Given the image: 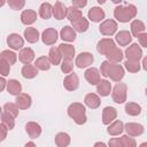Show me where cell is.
Listing matches in <instances>:
<instances>
[{
    "label": "cell",
    "instance_id": "16",
    "mask_svg": "<svg viewBox=\"0 0 147 147\" xmlns=\"http://www.w3.org/2000/svg\"><path fill=\"white\" fill-rule=\"evenodd\" d=\"M84 77L88 82V84H91V85H98L99 82H100V71L96 68H88L84 72Z\"/></svg>",
    "mask_w": 147,
    "mask_h": 147
},
{
    "label": "cell",
    "instance_id": "10",
    "mask_svg": "<svg viewBox=\"0 0 147 147\" xmlns=\"http://www.w3.org/2000/svg\"><path fill=\"white\" fill-rule=\"evenodd\" d=\"M114 47H116L115 41L113 39H110V38H103V39L99 40L98 44H96V51H98V53L101 54V55H105V56Z\"/></svg>",
    "mask_w": 147,
    "mask_h": 147
},
{
    "label": "cell",
    "instance_id": "1",
    "mask_svg": "<svg viewBox=\"0 0 147 147\" xmlns=\"http://www.w3.org/2000/svg\"><path fill=\"white\" fill-rule=\"evenodd\" d=\"M137 15V7L132 3H125L124 6H117L114 10L115 18L121 23H126L134 18Z\"/></svg>",
    "mask_w": 147,
    "mask_h": 147
},
{
    "label": "cell",
    "instance_id": "4",
    "mask_svg": "<svg viewBox=\"0 0 147 147\" xmlns=\"http://www.w3.org/2000/svg\"><path fill=\"white\" fill-rule=\"evenodd\" d=\"M124 68L121 65V64H116V63H110L109 65V69H108V77L114 80V82H117L119 83L123 77H124Z\"/></svg>",
    "mask_w": 147,
    "mask_h": 147
},
{
    "label": "cell",
    "instance_id": "53",
    "mask_svg": "<svg viewBox=\"0 0 147 147\" xmlns=\"http://www.w3.org/2000/svg\"><path fill=\"white\" fill-rule=\"evenodd\" d=\"M142 69L145 70V71H147V56H145L144 57V60H142Z\"/></svg>",
    "mask_w": 147,
    "mask_h": 147
},
{
    "label": "cell",
    "instance_id": "50",
    "mask_svg": "<svg viewBox=\"0 0 147 147\" xmlns=\"http://www.w3.org/2000/svg\"><path fill=\"white\" fill-rule=\"evenodd\" d=\"M86 5H87L86 0H72V7H75V8L80 9V8L85 7Z\"/></svg>",
    "mask_w": 147,
    "mask_h": 147
},
{
    "label": "cell",
    "instance_id": "14",
    "mask_svg": "<svg viewBox=\"0 0 147 147\" xmlns=\"http://www.w3.org/2000/svg\"><path fill=\"white\" fill-rule=\"evenodd\" d=\"M117 117V110L114 107H106L102 110V123L105 125H109L111 124V122H114Z\"/></svg>",
    "mask_w": 147,
    "mask_h": 147
},
{
    "label": "cell",
    "instance_id": "56",
    "mask_svg": "<svg viewBox=\"0 0 147 147\" xmlns=\"http://www.w3.org/2000/svg\"><path fill=\"white\" fill-rule=\"evenodd\" d=\"M139 147H147V141L146 142H142V144H140V146Z\"/></svg>",
    "mask_w": 147,
    "mask_h": 147
},
{
    "label": "cell",
    "instance_id": "57",
    "mask_svg": "<svg viewBox=\"0 0 147 147\" xmlns=\"http://www.w3.org/2000/svg\"><path fill=\"white\" fill-rule=\"evenodd\" d=\"M145 94H146V96H147V87H146V90H145Z\"/></svg>",
    "mask_w": 147,
    "mask_h": 147
},
{
    "label": "cell",
    "instance_id": "33",
    "mask_svg": "<svg viewBox=\"0 0 147 147\" xmlns=\"http://www.w3.org/2000/svg\"><path fill=\"white\" fill-rule=\"evenodd\" d=\"M130 28H131V32H132L133 37H137V38H138L139 34L144 33V31H145V29H146V25H145V23H144L142 21H140V20H134V21L131 22V26H130Z\"/></svg>",
    "mask_w": 147,
    "mask_h": 147
},
{
    "label": "cell",
    "instance_id": "38",
    "mask_svg": "<svg viewBox=\"0 0 147 147\" xmlns=\"http://www.w3.org/2000/svg\"><path fill=\"white\" fill-rule=\"evenodd\" d=\"M125 113L130 116H138L141 113V107L136 102H127L125 105Z\"/></svg>",
    "mask_w": 147,
    "mask_h": 147
},
{
    "label": "cell",
    "instance_id": "6",
    "mask_svg": "<svg viewBox=\"0 0 147 147\" xmlns=\"http://www.w3.org/2000/svg\"><path fill=\"white\" fill-rule=\"evenodd\" d=\"M125 56L129 61L139 62V60L142 57V49L138 44H132L125 49Z\"/></svg>",
    "mask_w": 147,
    "mask_h": 147
},
{
    "label": "cell",
    "instance_id": "52",
    "mask_svg": "<svg viewBox=\"0 0 147 147\" xmlns=\"http://www.w3.org/2000/svg\"><path fill=\"white\" fill-rule=\"evenodd\" d=\"M0 84H1V86H0V91H3L5 87H6V85L8 84V82H6L5 77H1V78H0Z\"/></svg>",
    "mask_w": 147,
    "mask_h": 147
},
{
    "label": "cell",
    "instance_id": "43",
    "mask_svg": "<svg viewBox=\"0 0 147 147\" xmlns=\"http://www.w3.org/2000/svg\"><path fill=\"white\" fill-rule=\"evenodd\" d=\"M60 65H61V71L62 72H64V74H71L72 72V69H74L72 61H70V60H63Z\"/></svg>",
    "mask_w": 147,
    "mask_h": 147
},
{
    "label": "cell",
    "instance_id": "5",
    "mask_svg": "<svg viewBox=\"0 0 147 147\" xmlns=\"http://www.w3.org/2000/svg\"><path fill=\"white\" fill-rule=\"evenodd\" d=\"M117 22L114 21V20H106L103 21L100 26H99V31L101 34L103 36H113L116 31H117Z\"/></svg>",
    "mask_w": 147,
    "mask_h": 147
},
{
    "label": "cell",
    "instance_id": "41",
    "mask_svg": "<svg viewBox=\"0 0 147 147\" xmlns=\"http://www.w3.org/2000/svg\"><path fill=\"white\" fill-rule=\"evenodd\" d=\"M124 67L125 69L129 71V72H132V74H136L140 70V63L139 62H136V61H129L126 60L124 62Z\"/></svg>",
    "mask_w": 147,
    "mask_h": 147
},
{
    "label": "cell",
    "instance_id": "19",
    "mask_svg": "<svg viewBox=\"0 0 147 147\" xmlns=\"http://www.w3.org/2000/svg\"><path fill=\"white\" fill-rule=\"evenodd\" d=\"M105 16H106V14H105L103 9H101L100 7H92L87 13V17L90 18V21H92L94 23L101 22L105 18Z\"/></svg>",
    "mask_w": 147,
    "mask_h": 147
},
{
    "label": "cell",
    "instance_id": "45",
    "mask_svg": "<svg viewBox=\"0 0 147 147\" xmlns=\"http://www.w3.org/2000/svg\"><path fill=\"white\" fill-rule=\"evenodd\" d=\"M9 71H10V64L5 61L3 59L0 60V74L2 77H6L7 75H9Z\"/></svg>",
    "mask_w": 147,
    "mask_h": 147
},
{
    "label": "cell",
    "instance_id": "13",
    "mask_svg": "<svg viewBox=\"0 0 147 147\" xmlns=\"http://www.w3.org/2000/svg\"><path fill=\"white\" fill-rule=\"evenodd\" d=\"M15 103L18 107V109H22V110L29 109L31 107V105H32V99L28 93H21V94H18L16 96Z\"/></svg>",
    "mask_w": 147,
    "mask_h": 147
},
{
    "label": "cell",
    "instance_id": "29",
    "mask_svg": "<svg viewBox=\"0 0 147 147\" xmlns=\"http://www.w3.org/2000/svg\"><path fill=\"white\" fill-rule=\"evenodd\" d=\"M71 24H72L74 30H75L76 32H79V33L86 32L87 29H88V26H90L88 21H87L86 18H84V17H80V18H78V20H76V21H74V22H71Z\"/></svg>",
    "mask_w": 147,
    "mask_h": 147
},
{
    "label": "cell",
    "instance_id": "39",
    "mask_svg": "<svg viewBox=\"0 0 147 147\" xmlns=\"http://www.w3.org/2000/svg\"><path fill=\"white\" fill-rule=\"evenodd\" d=\"M83 17V13L80 9L78 8H75V7H68V13H67V18L70 21V22H74L78 18Z\"/></svg>",
    "mask_w": 147,
    "mask_h": 147
},
{
    "label": "cell",
    "instance_id": "22",
    "mask_svg": "<svg viewBox=\"0 0 147 147\" xmlns=\"http://www.w3.org/2000/svg\"><path fill=\"white\" fill-rule=\"evenodd\" d=\"M59 49H60V52H61V54H62V57H63V60H72L74 59V56H75V52H76V49H75V47L72 46V45H70V44H61L60 46H59Z\"/></svg>",
    "mask_w": 147,
    "mask_h": 147
},
{
    "label": "cell",
    "instance_id": "30",
    "mask_svg": "<svg viewBox=\"0 0 147 147\" xmlns=\"http://www.w3.org/2000/svg\"><path fill=\"white\" fill-rule=\"evenodd\" d=\"M48 60L51 64L53 65H59L62 60V54L59 49V47H52L48 52Z\"/></svg>",
    "mask_w": 147,
    "mask_h": 147
},
{
    "label": "cell",
    "instance_id": "24",
    "mask_svg": "<svg viewBox=\"0 0 147 147\" xmlns=\"http://www.w3.org/2000/svg\"><path fill=\"white\" fill-rule=\"evenodd\" d=\"M84 102L85 105L91 108V109H96L100 107V103H101V100H100V96L95 93H88L85 95L84 98Z\"/></svg>",
    "mask_w": 147,
    "mask_h": 147
},
{
    "label": "cell",
    "instance_id": "32",
    "mask_svg": "<svg viewBox=\"0 0 147 147\" xmlns=\"http://www.w3.org/2000/svg\"><path fill=\"white\" fill-rule=\"evenodd\" d=\"M7 91L11 95H18L22 92V85L17 79H9L7 84Z\"/></svg>",
    "mask_w": 147,
    "mask_h": 147
},
{
    "label": "cell",
    "instance_id": "51",
    "mask_svg": "<svg viewBox=\"0 0 147 147\" xmlns=\"http://www.w3.org/2000/svg\"><path fill=\"white\" fill-rule=\"evenodd\" d=\"M7 130H8V129H7V127H6L3 124H1V125H0V131H1V139H0V140H1V141H3V140L6 139V136H7Z\"/></svg>",
    "mask_w": 147,
    "mask_h": 147
},
{
    "label": "cell",
    "instance_id": "21",
    "mask_svg": "<svg viewBox=\"0 0 147 147\" xmlns=\"http://www.w3.org/2000/svg\"><path fill=\"white\" fill-rule=\"evenodd\" d=\"M60 37L63 41H68V42H71L76 39V31L74 30L72 26H69V25H65L61 29L60 31Z\"/></svg>",
    "mask_w": 147,
    "mask_h": 147
},
{
    "label": "cell",
    "instance_id": "54",
    "mask_svg": "<svg viewBox=\"0 0 147 147\" xmlns=\"http://www.w3.org/2000/svg\"><path fill=\"white\" fill-rule=\"evenodd\" d=\"M93 147H107V145H106L105 142H102V141H98V142L94 144Z\"/></svg>",
    "mask_w": 147,
    "mask_h": 147
},
{
    "label": "cell",
    "instance_id": "37",
    "mask_svg": "<svg viewBox=\"0 0 147 147\" xmlns=\"http://www.w3.org/2000/svg\"><path fill=\"white\" fill-rule=\"evenodd\" d=\"M51 65H52V64H51L48 57H46V56H39V57L34 61V67H36L38 70H41V71L49 70Z\"/></svg>",
    "mask_w": 147,
    "mask_h": 147
},
{
    "label": "cell",
    "instance_id": "46",
    "mask_svg": "<svg viewBox=\"0 0 147 147\" xmlns=\"http://www.w3.org/2000/svg\"><path fill=\"white\" fill-rule=\"evenodd\" d=\"M8 6L14 9V10H18V9H22L24 6H25V1L24 0H9L8 2Z\"/></svg>",
    "mask_w": 147,
    "mask_h": 147
},
{
    "label": "cell",
    "instance_id": "49",
    "mask_svg": "<svg viewBox=\"0 0 147 147\" xmlns=\"http://www.w3.org/2000/svg\"><path fill=\"white\" fill-rule=\"evenodd\" d=\"M138 41H139L140 46L147 48V33L144 32V33L139 34V36H138Z\"/></svg>",
    "mask_w": 147,
    "mask_h": 147
},
{
    "label": "cell",
    "instance_id": "15",
    "mask_svg": "<svg viewBox=\"0 0 147 147\" xmlns=\"http://www.w3.org/2000/svg\"><path fill=\"white\" fill-rule=\"evenodd\" d=\"M41 126L37 122H28L25 125V132L31 139H37L41 134Z\"/></svg>",
    "mask_w": 147,
    "mask_h": 147
},
{
    "label": "cell",
    "instance_id": "31",
    "mask_svg": "<svg viewBox=\"0 0 147 147\" xmlns=\"http://www.w3.org/2000/svg\"><path fill=\"white\" fill-rule=\"evenodd\" d=\"M55 145L57 147H68L70 145V141H71V138L68 133L65 132H59L56 136H55Z\"/></svg>",
    "mask_w": 147,
    "mask_h": 147
},
{
    "label": "cell",
    "instance_id": "7",
    "mask_svg": "<svg viewBox=\"0 0 147 147\" xmlns=\"http://www.w3.org/2000/svg\"><path fill=\"white\" fill-rule=\"evenodd\" d=\"M57 38H59V33H57L56 29H54V28H48V29L44 30L41 33V40L47 46L54 45L56 42Z\"/></svg>",
    "mask_w": 147,
    "mask_h": 147
},
{
    "label": "cell",
    "instance_id": "35",
    "mask_svg": "<svg viewBox=\"0 0 147 147\" xmlns=\"http://www.w3.org/2000/svg\"><path fill=\"white\" fill-rule=\"evenodd\" d=\"M52 15H53V6L49 2L41 3L40 8H39V16L44 20H48V18H51Z\"/></svg>",
    "mask_w": 147,
    "mask_h": 147
},
{
    "label": "cell",
    "instance_id": "28",
    "mask_svg": "<svg viewBox=\"0 0 147 147\" xmlns=\"http://www.w3.org/2000/svg\"><path fill=\"white\" fill-rule=\"evenodd\" d=\"M110 91H111V84L107 79L100 80L99 84L96 85V92L101 96H108L110 94Z\"/></svg>",
    "mask_w": 147,
    "mask_h": 147
},
{
    "label": "cell",
    "instance_id": "2",
    "mask_svg": "<svg viewBox=\"0 0 147 147\" xmlns=\"http://www.w3.org/2000/svg\"><path fill=\"white\" fill-rule=\"evenodd\" d=\"M67 113H68L69 117L72 118L74 122H75L77 125H83V124H85L86 121H87L86 109H85L84 105L80 103V102H74V103H71V105L68 107Z\"/></svg>",
    "mask_w": 147,
    "mask_h": 147
},
{
    "label": "cell",
    "instance_id": "47",
    "mask_svg": "<svg viewBox=\"0 0 147 147\" xmlns=\"http://www.w3.org/2000/svg\"><path fill=\"white\" fill-rule=\"evenodd\" d=\"M109 65H110V62L109 61H103L100 65V74L103 76V77H108V69H109Z\"/></svg>",
    "mask_w": 147,
    "mask_h": 147
},
{
    "label": "cell",
    "instance_id": "23",
    "mask_svg": "<svg viewBox=\"0 0 147 147\" xmlns=\"http://www.w3.org/2000/svg\"><path fill=\"white\" fill-rule=\"evenodd\" d=\"M106 57L109 62H113V63H117V62H121L124 57V53L121 48L118 47H114L113 49H110L107 54H106Z\"/></svg>",
    "mask_w": 147,
    "mask_h": 147
},
{
    "label": "cell",
    "instance_id": "18",
    "mask_svg": "<svg viewBox=\"0 0 147 147\" xmlns=\"http://www.w3.org/2000/svg\"><path fill=\"white\" fill-rule=\"evenodd\" d=\"M67 13H68V7L64 6V3H62L61 1H56L53 6V16L56 20H63L64 17H67Z\"/></svg>",
    "mask_w": 147,
    "mask_h": 147
},
{
    "label": "cell",
    "instance_id": "20",
    "mask_svg": "<svg viewBox=\"0 0 147 147\" xmlns=\"http://www.w3.org/2000/svg\"><path fill=\"white\" fill-rule=\"evenodd\" d=\"M37 21V11L32 9H25L21 14V22L25 25H31Z\"/></svg>",
    "mask_w": 147,
    "mask_h": 147
},
{
    "label": "cell",
    "instance_id": "27",
    "mask_svg": "<svg viewBox=\"0 0 147 147\" xmlns=\"http://www.w3.org/2000/svg\"><path fill=\"white\" fill-rule=\"evenodd\" d=\"M124 131V124L122 121L117 119L114 121L111 124H109V126L107 127V132L110 136H119L122 132Z\"/></svg>",
    "mask_w": 147,
    "mask_h": 147
},
{
    "label": "cell",
    "instance_id": "17",
    "mask_svg": "<svg viewBox=\"0 0 147 147\" xmlns=\"http://www.w3.org/2000/svg\"><path fill=\"white\" fill-rule=\"evenodd\" d=\"M18 60L25 65V64H30L33 60H34V52L30 48V47H25L22 48L18 53Z\"/></svg>",
    "mask_w": 147,
    "mask_h": 147
},
{
    "label": "cell",
    "instance_id": "34",
    "mask_svg": "<svg viewBox=\"0 0 147 147\" xmlns=\"http://www.w3.org/2000/svg\"><path fill=\"white\" fill-rule=\"evenodd\" d=\"M21 72H22V76H23L24 78H26V79H32V78L37 77V75H38V69H37L34 65H32V64H25V65H23Z\"/></svg>",
    "mask_w": 147,
    "mask_h": 147
},
{
    "label": "cell",
    "instance_id": "12",
    "mask_svg": "<svg viewBox=\"0 0 147 147\" xmlns=\"http://www.w3.org/2000/svg\"><path fill=\"white\" fill-rule=\"evenodd\" d=\"M124 130L126 131L127 136L130 137H139L145 132L144 125L139 123H126L124 125Z\"/></svg>",
    "mask_w": 147,
    "mask_h": 147
},
{
    "label": "cell",
    "instance_id": "26",
    "mask_svg": "<svg viewBox=\"0 0 147 147\" xmlns=\"http://www.w3.org/2000/svg\"><path fill=\"white\" fill-rule=\"evenodd\" d=\"M23 34H24L25 40H26L28 42H30V44L37 42V41L39 40V38H40L39 31H38L36 28H26V29L24 30Z\"/></svg>",
    "mask_w": 147,
    "mask_h": 147
},
{
    "label": "cell",
    "instance_id": "40",
    "mask_svg": "<svg viewBox=\"0 0 147 147\" xmlns=\"http://www.w3.org/2000/svg\"><path fill=\"white\" fill-rule=\"evenodd\" d=\"M0 56H1V59H3L5 61H7L10 65H11V64H15L16 61H17V55H16L14 52L9 51V49L2 51L1 54H0Z\"/></svg>",
    "mask_w": 147,
    "mask_h": 147
},
{
    "label": "cell",
    "instance_id": "3",
    "mask_svg": "<svg viewBox=\"0 0 147 147\" xmlns=\"http://www.w3.org/2000/svg\"><path fill=\"white\" fill-rule=\"evenodd\" d=\"M126 94H127V86L124 83H117L111 92V98L116 103H124L126 101Z\"/></svg>",
    "mask_w": 147,
    "mask_h": 147
},
{
    "label": "cell",
    "instance_id": "44",
    "mask_svg": "<svg viewBox=\"0 0 147 147\" xmlns=\"http://www.w3.org/2000/svg\"><path fill=\"white\" fill-rule=\"evenodd\" d=\"M121 139H122L123 147H137V142L132 137L126 134V136H122Z\"/></svg>",
    "mask_w": 147,
    "mask_h": 147
},
{
    "label": "cell",
    "instance_id": "9",
    "mask_svg": "<svg viewBox=\"0 0 147 147\" xmlns=\"http://www.w3.org/2000/svg\"><path fill=\"white\" fill-rule=\"evenodd\" d=\"M63 86L69 92L76 91L79 87V78H78L77 74L71 72L68 76H65L64 79H63Z\"/></svg>",
    "mask_w": 147,
    "mask_h": 147
},
{
    "label": "cell",
    "instance_id": "55",
    "mask_svg": "<svg viewBox=\"0 0 147 147\" xmlns=\"http://www.w3.org/2000/svg\"><path fill=\"white\" fill-rule=\"evenodd\" d=\"M24 147H37V146H36V144H34L33 141H29V142H26V144H25V146H24Z\"/></svg>",
    "mask_w": 147,
    "mask_h": 147
},
{
    "label": "cell",
    "instance_id": "25",
    "mask_svg": "<svg viewBox=\"0 0 147 147\" xmlns=\"http://www.w3.org/2000/svg\"><path fill=\"white\" fill-rule=\"evenodd\" d=\"M115 40H116V42L119 46H127L132 41V36H131V33L129 31L122 30V31H119V32L116 33Z\"/></svg>",
    "mask_w": 147,
    "mask_h": 147
},
{
    "label": "cell",
    "instance_id": "36",
    "mask_svg": "<svg viewBox=\"0 0 147 147\" xmlns=\"http://www.w3.org/2000/svg\"><path fill=\"white\" fill-rule=\"evenodd\" d=\"M1 124H3L8 130H13L15 126V117L13 115H10L7 111L1 113Z\"/></svg>",
    "mask_w": 147,
    "mask_h": 147
},
{
    "label": "cell",
    "instance_id": "11",
    "mask_svg": "<svg viewBox=\"0 0 147 147\" xmlns=\"http://www.w3.org/2000/svg\"><path fill=\"white\" fill-rule=\"evenodd\" d=\"M7 44L11 49L18 51L22 49V47L24 46V40L18 33H10L7 37Z\"/></svg>",
    "mask_w": 147,
    "mask_h": 147
},
{
    "label": "cell",
    "instance_id": "8",
    "mask_svg": "<svg viewBox=\"0 0 147 147\" xmlns=\"http://www.w3.org/2000/svg\"><path fill=\"white\" fill-rule=\"evenodd\" d=\"M94 61V57L91 53L88 52H83L80 54H78L76 56V61H75V64L77 65V68L79 69H83V68H86L88 65H91Z\"/></svg>",
    "mask_w": 147,
    "mask_h": 147
},
{
    "label": "cell",
    "instance_id": "48",
    "mask_svg": "<svg viewBox=\"0 0 147 147\" xmlns=\"http://www.w3.org/2000/svg\"><path fill=\"white\" fill-rule=\"evenodd\" d=\"M109 147H123L122 144V139L121 138H111L108 142Z\"/></svg>",
    "mask_w": 147,
    "mask_h": 147
},
{
    "label": "cell",
    "instance_id": "42",
    "mask_svg": "<svg viewBox=\"0 0 147 147\" xmlns=\"http://www.w3.org/2000/svg\"><path fill=\"white\" fill-rule=\"evenodd\" d=\"M3 111L9 113V114L13 115L14 117H17V116H18V113H20V109H18V107L16 106V103L7 102V103L3 105Z\"/></svg>",
    "mask_w": 147,
    "mask_h": 147
}]
</instances>
